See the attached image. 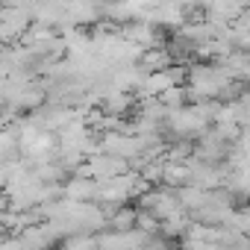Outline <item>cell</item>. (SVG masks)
I'll list each match as a JSON object with an SVG mask.
<instances>
[{
    "instance_id": "obj_3",
    "label": "cell",
    "mask_w": 250,
    "mask_h": 250,
    "mask_svg": "<svg viewBox=\"0 0 250 250\" xmlns=\"http://www.w3.org/2000/svg\"><path fill=\"white\" fill-rule=\"evenodd\" d=\"M159 100H162V106H165L168 112H174V109H183V106H188V103H191V91H188V85L177 83V85L165 88V91L159 94Z\"/></svg>"
},
{
    "instance_id": "obj_5",
    "label": "cell",
    "mask_w": 250,
    "mask_h": 250,
    "mask_svg": "<svg viewBox=\"0 0 250 250\" xmlns=\"http://www.w3.org/2000/svg\"><path fill=\"white\" fill-rule=\"evenodd\" d=\"M224 224L232 227V229H238V232H244V235H250V206H235V209L227 215Z\"/></svg>"
},
{
    "instance_id": "obj_4",
    "label": "cell",
    "mask_w": 250,
    "mask_h": 250,
    "mask_svg": "<svg viewBox=\"0 0 250 250\" xmlns=\"http://www.w3.org/2000/svg\"><path fill=\"white\" fill-rule=\"evenodd\" d=\"M136 215H139V209H133V206H118L109 218H106V227L109 229H133L136 227Z\"/></svg>"
},
{
    "instance_id": "obj_2",
    "label": "cell",
    "mask_w": 250,
    "mask_h": 250,
    "mask_svg": "<svg viewBox=\"0 0 250 250\" xmlns=\"http://www.w3.org/2000/svg\"><path fill=\"white\" fill-rule=\"evenodd\" d=\"M174 62H177V59L171 56V50H168L165 44H159V47H147V50H142V56H139V65H142L145 74H153V71L171 68Z\"/></svg>"
},
{
    "instance_id": "obj_1",
    "label": "cell",
    "mask_w": 250,
    "mask_h": 250,
    "mask_svg": "<svg viewBox=\"0 0 250 250\" xmlns=\"http://www.w3.org/2000/svg\"><path fill=\"white\" fill-rule=\"evenodd\" d=\"M62 197H71V200H80V203H94L97 200V180L74 174L71 180L62 183Z\"/></svg>"
}]
</instances>
